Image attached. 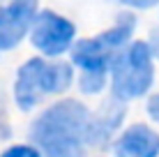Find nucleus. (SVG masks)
<instances>
[{
	"mask_svg": "<svg viewBox=\"0 0 159 157\" xmlns=\"http://www.w3.org/2000/svg\"><path fill=\"white\" fill-rule=\"evenodd\" d=\"M88 109L76 99H67L44 111L35 120L30 136L46 157H81L88 141Z\"/></svg>",
	"mask_w": 159,
	"mask_h": 157,
	"instance_id": "1",
	"label": "nucleus"
},
{
	"mask_svg": "<svg viewBox=\"0 0 159 157\" xmlns=\"http://www.w3.org/2000/svg\"><path fill=\"white\" fill-rule=\"evenodd\" d=\"M134 16L127 14L118 21V25H113L111 30L102 32L99 37L92 39H81L76 42L72 48V60L83 69V79H81V88L83 93H99L104 85V76L106 69L111 67V60L116 56V48L122 46L125 42L131 37L134 30Z\"/></svg>",
	"mask_w": 159,
	"mask_h": 157,
	"instance_id": "2",
	"label": "nucleus"
},
{
	"mask_svg": "<svg viewBox=\"0 0 159 157\" xmlns=\"http://www.w3.org/2000/svg\"><path fill=\"white\" fill-rule=\"evenodd\" d=\"M69 83H72V67L69 65L32 58L16 74L14 97L21 109H32L42 97L62 93Z\"/></svg>",
	"mask_w": 159,
	"mask_h": 157,
	"instance_id": "3",
	"label": "nucleus"
},
{
	"mask_svg": "<svg viewBox=\"0 0 159 157\" xmlns=\"http://www.w3.org/2000/svg\"><path fill=\"white\" fill-rule=\"evenodd\" d=\"M111 74H113V93L118 99H131L148 93L152 85V53L150 46L143 42H134L111 60Z\"/></svg>",
	"mask_w": 159,
	"mask_h": 157,
	"instance_id": "4",
	"label": "nucleus"
},
{
	"mask_svg": "<svg viewBox=\"0 0 159 157\" xmlns=\"http://www.w3.org/2000/svg\"><path fill=\"white\" fill-rule=\"evenodd\" d=\"M32 44L46 56H60L74 39V23L56 12H37L30 25Z\"/></svg>",
	"mask_w": 159,
	"mask_h": 157,
	"instance_id": "5",
	"label": "nucleus"
},
{
	"mask_svg": "<svg viewBox=\"0 0 159 157\" xmlns=\"http://www.w3.org/2000/svg\"><path fill=\"white\" fill-rule=\"evenodd\" d=\"M39 0H12L0 7V51H9L25 37L37 16Z\"/></svg>",
	"mask_w": 159,
	"mask_h": 157,
	"instance_id": "6",
	"label": "nucleus"
},
{
	"mask_svg": "<svg viewBox=\"0 0 159 157\" xmlns=\"http://www.w3.org/2000/svg\"><path fill=\"white\" fill-rule=\"evenodd\" d=\"M118 157H157L159 155V134L148 125H131L116 141Z\"/></svg>",
	"mask_w": 159,
	"mask_h": 157,
	"instance_id": "7",
	"label": "nucleus"
},
{
	"mask_svg": "<svg viewBox=\"0 0 159 157\" xmlns=\"http://www.w3.org/2000/svg\"><path fill=\"white\" fill-rule=\"evenodd\" d=\"M125 109L118 104H108L106 109H102V113L97 118H90V127H88V141L99 143L104 139L111 136V132L118 127V122L122 120Z\"/></svg>",
	"mask_w": 159,
	"mask_h": 157,
	"instance_id": "8",
	"label": "nucleus"
},
{
	"mask_svg": "<svg viewBox=\"0 0 159 157\" xmlns=\"http://www.w3.org/2000/svg\"><path fill=\"white\" fill-rule=\"evenodd\" d=\"M0 157H39V150H35L32 145H14V148L5 150Z\"/></svg>",
	"mask_w": 159,
	"mask_h": 157,
	"instance_id": "9",
	"label": "nucleus"
},
{
	"mask_svg": "<svg viewBox=\"0 0 159 157\" xmlns=\"http://www.w3.org/2000/svg\"><path fill=\"white\" fill-rule=\"evenodd\" d=\"M122 2L127 7H134V9H150V7H155L159 0H122Z\"/></svg>",
	"mask_w": 159,
	"mask_h": 157,
	"instance_id": "10",
	"label": "nucleus"
},
{
	"mask_svg": "<svg viewBox=\"0 0 159 157\" xmlns=\"http://www.w3.org/2000/svg\"><path fill=\"white\" fill-rule=\"evenodd\" d=\"M148 111H150V116L159 122V95L150 97V102H148Z\"/></svg>",
	"mask_w": 159,
	"mask_h": 157,
	"instance_id": "11",
	"label": "nucleus"
}]
</instances>
